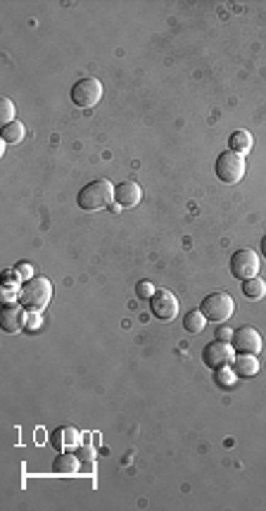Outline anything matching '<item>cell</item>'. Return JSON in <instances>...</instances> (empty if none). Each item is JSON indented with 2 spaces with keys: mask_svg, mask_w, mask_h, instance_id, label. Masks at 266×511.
Here are the masks:
<instances>
[{
  "mask_svg": "<svg viewBox=\"0 0 266 511\" xmlns=\"http://www.w3.org/2000/svg\"><path fill=\"white\" fill-rule=\"evenodd\" d=\"M52 297V283L45 276H33L24 281L17 290V302H22L29 312H43Z\"/></svg>",
  "mask_w": 266,
  "mask_h": 511,
  "instance_id": "6da1fadb",
  "label": "cell"
},
{
  "mask_svg": "<svg viewBox=\"0 0 266 511\" xmlns=\"http://www.w3.org/2000/svg\"><path fill=\"white\" fill-rule=\"evenodd\" d=\"M79 207L86 209V212H98V209L110 207L114 202V186L112 181L100 179V181H91L86 183L84 188L79 190Z\"/></svg>",
  "mask_w": 266,
  "mask_h": 511,
  "instance_id": "7a4b0ae2",
  "label": "cell"
},
{
  "mask_svg": "<svg viewBox=\"0 0 266 511\" xmlns=\"http://www.w3.org/2000/svg\"><path fill=\"white\" fill-rule=\"evenodd\" d=\"M200 312L204 317H207V322L223 324L226 319L233 317L235 302H233V297L226 295V292H211V295H207L202 300Z\"/></svg>",
  "mask_w": 266,
  "mask_h": 511,
  "instance_id": "3957f363",
  "label": "cell"
},
{
  "mask_svg": "<svg viewBox=\"0 0 266 511\" xmlns=\"http://www.w3.org/2000/svg\"><path fill=\"white\" fill-rule=\"evenodd\" d=\"M245 169H248V165H245V158H243V155L233 153V150H226V153H221L219 158H216V165H214V172H216V176H219V181L231 183V186L243 181Z\"/></svg>",
  "mask_w": 266,
  "mask_h": 511,
  "instance_id": "277c9868",
  "label": "cell"
},
{
  "mask_svg": "<svg viewBox=\"0 0 266 511\" xmlns=\"http://www.w3.org/2000/svg\"><path fill=\"white\" fill-rule=\"evenodd\" d=\"M233 359H235L233 345L223 343V340H211V343L204 345V350H202V362L211 371L223 369V366H233Z\"/></svg>",
  "mask_w": 266,
  "mask_h": 511,
  "instance_id": "5b68a950",
  "label": "cell"
},
{
  "mask_svg": "<svg viewBox=\"0 0 266 511\" xmlns=\"http://www.w3.org/2000/svg\"><path fill=\"white\" fill-rule=\"evenodd\" d=\"M259 267L262 262L252 250H238L231 255V274L238 281H250V278L259 276Z\"/></svg>",
  "mask_w": 266,
  "mask_h": 511,
  "instance_id": "8992f818",
  "label": "cell"
},
{
  "mask_svg": "<svg viewBox=\"0 0 266 511\" xmlns=\"http://www.w3.org/2000/svg\"><path fill=\"white\" fill-rule=\"evenodd\" d=\"M102 100V84L98 79H81L72 86V102L77 107H95Z\"/></svg>",
  "mask_w": 266,
  "mask_h": 511,
  "instance_id": "52a82bcc",
  "label": "cell"
},
{
  "mask_svg": "<svg viewBox=\"0 0 266 511\" xmlns=\"http://www.w3.org/2000/svg\"><path fill=\"white\" fill-rule=\"evenodd\" d=\"M150 312L160 322H172L179 314V297L172 290H155V295L150 297Z\"/></svg>",
  "mask_w": 266,
  "mask_h": 511,
  "instance_id": "ba28073f",
  "label": "cell"
},
{
  "mask_svg": "<svg viewBox=\"0 0 266 511\" xmlns=\"http://www.w3.org/2000/svg\"><path fill=\"white\" fill-rule=\"evenodd\" d=\"M26 307L22 302H5L3 304V317H0V329L3 333H19L26 329Z\"/></svg>",
  "mask_w": 266,
  "mask_h": 511,
  "instance_id": "9c48e42d",
  "label": "cell"
},
{
  "mask_svg": "<svg viewBox=\"0 0 266 511\" xmlns=\"http://www.w3.org/2000/svg\"><path fill=\"white\" fill-rule=\"evenodd\" d=\"M231 345H233V350L238 354H257L262 352V336L252 329V326H243V329H238L233 333V340H231Z\"/></svg>",
  "mask_w": 266,
  "mask_h": 511,
  "instance_id": "30bf717a",
  "label": "cell"
},
{
  "mask_svg": "<svg viewBox=\"0 0 266 511\" xmlns=\"http://www.w3.org/2000/svg\"><path fill=\"white\" fill-rule=\"evenodd\" d=\"M79 440H81V435L77 428H72V426H60L50 435V442L57 452H70V449L79 447Z\"/></svg>",
  "mask_w": 266,
  "mask_h": 511,
  "instance_id": "8fae6325",
  "label": "cell"
},
{
  "mask_svg": "<svg viewBox=\"0 0 266 511\" xmlns=\"http://www.w3.org/2000/svg\"><path fill=\"white\" fill-rule=\"evenodd\" d=\"M114 200L121 207H135L143 200V190L135 181H121L117 188H114Z\"/></svg>",
  "mask_w": 266,
  "mask_h": 511,
  "instance_id": "7c38bea8",
  "label": "cell"
},
{
  "mask_svg": "<svg viewBox=\"0 0 266 511\" xmlns=\"http://www.w3.org/2000/svg\"><path fill=\"white\" fill-rule=\"evenodd\" d=\"M233 371L238 373V378H252L259 373V359L257 354H238L233 359Z\"/></svg>",
  "mask_w": 266,
  "mask_h": 511,
  "instance_id": "4fadbf2b",
  "label": "cell"
},
{
  "mask_svg": "<svg viewBox=\"0 0 266 511\" xmlns=\"http://www.w3.org/2000/svg\"><path fill=\"white\" fill-rule=\"evenodd\" d=\"M252 145H255V138H252V133H250V131H245V128H238V131L231 133V138H228V150H233V153L245 155V153H250Z\"/></svg>",
  "mask_w": 266,
  "mask_h": 511,
  "instance_id": "5bb4252c",
  "label": "cell"
},
{
  "mask_svg": "<svg viewBox=\"0 0 266 511\" xmlns=\"http://www.w3.org/2000/svg\"><path fill=\"white\" fill-rule=\"evenodd\" d=\"M79 466H81V461L72 452H60L55 464H52V471L60 476H74L79 471Z\"/></svg>",
  "mask_w": 266,
  "mask_h": 511,
  "instance_id": "9a60e30c",
  "label": "cell"
},
{
  "mask_svg": "<svg viewBox=\"0 0 266 511\" xmlns=\"http://www.w3.org/2000/svg\"><path fill=\"white\" fill-rule=\"evenodd\" d=\"M204 326H207V317H204L200 309H190L188 314L183 317V329H186L188 333H193V336L202 333Z\"/></svg>",
  "mask_w": 266,
  "mask_h": 511,
  "instance_id": "2e32d148",
  "label": "cell"
},
{
  "mask_svg": "<svg viewBox=\"0 0 266 511\" xmlns=\"http://www.w3.org/2000/svg\"><path fill=\"white\" fill-rule=\"evenodd\" d=\"M243 295L252 300V302H257V300H262L266 295V283L259 276L250 278V281H243Z\"/></svg>",
  "mask_w": 266,
  "mask_h": 511,
  "instance_id": "e0dca14e",
  "label": "cell"
},
{
  "mask_svg": "<svg viewBox=\"0 0 266 511\" xmlns=\"http://www.w3.org/2000/svg\"><path fill=\"white\" fill-rule=\"evenodd\" d=\"M24 124L22 121H12V124L3 126V133H0V138H3L8 145H17V143L24 141Z\"/></svg>",
  "mask_w": 266,
  "mask_h": 511,
  "instance_id": "ac0fdd59",
  "label": "cell"
},
{
  "mask_svg": "<svg viewBox=\"0 0 266 511\" xmlns=\"http://www.w3.org/2000/svg\"><path fill=\"white\" fill-rule=\"evenodd\" d=\"M235 380H238V373L233 371V366H223V369L214 371V383L216 388H221V390H231V388L235 385Z\"/></svg>",
  "mask_w": 266,
  "mask_h": 511,
  "instance_id": "d6986e66",
  "label": "cell"
},
{
  "mask_svg": "<svg viewBox=\"0 0 266 511\" xmlns=\"http://www.w3.org/2000/svg\"><path fill=\"white\" fill-rule=\"evenodd\" d=\"M0 121H3L5 126L15 121V102H12L10 98L0 100Z\"/></svg>",
  "mask_w": 266,
  "mask_h": 511,
  "instance_id": "ffe728a7",
  "label": "cell"
},
{
  "mask_svg": "<svg viewBox=\"0 0 266 511\" xmlns=\"http://www.w3.org/2000/svg\"><path fill=\"white\" fill-rule=\"evenodd\" d=\"M155 285L150 283V281H138V285H135V295L138 297H143V300H150L155 295Z\"/></svg>",
  "mask_w": 266,
  "mask_h": 511,
  "instance_id": "44dd1931",
  "label": "cell"
},
{
  "mask_svg": "<svg viewBox=\"0 0 266 511\" xmlns=\"http://www.w3.org/2000/svg\"><path fill=\"white\" fill-rule=\"evenodd\" d=\"M15 274L19 276V281H29V278H33V269H31V264H26V262H19L15 264Z\"/></svg>",
  "mask_w": 266,
  "mask_h": 511,
  "instance_id": "7402d4cb",
  "label": "cell"
},
{
  "mask_svg": "<svg viewBox=\"0 0 266 511\" xmlns=\"http://www.w3.org/2000/svg\"><path fill=\"white\" fill-rule=\"evenodd\" d=\"M233 329H228V326H219L216 329V340H223V343H231L233 340Z\"/></svg>",
  "mask_w": 266,
  "mask_h": 511,
  "instance_id": "603a6c76",
  "label": "cell"
},
{
  "mask_svg": "<svg viewBox=\"0 0 266 511\" xmlns=\"http://www.w3.org/2000/svg\"><path fill=\"white\" fill-rule=\"evenodd\" d=\"M29 314H31V317L26 319V329H31V331L38 329V322H40L38 317H40V314H38V312H29Z\"/></svg>",
  "mask_w": 266,
  "mask_h": 511,
  "instance_id": "cb8c5ba5",
  "label": "cell"
},
{
  "mask_svg": "<svg viewBox=\"0 0 266 511\" xmlns=\"http://www.w3.org/2000/svg\"><path fill=\"white\" fill-rule=\"evenodd\" d=\"M119 209H121V204H117V202H112V204H110V212L119 214Z\"/></svg>",
  "mask_w": 266,
  "mask_h": 511,
  "instance_id": "d4e9b609",
  "label": "cell"
},
{
  "mask_svg": "<svg viewBox=\"0 0 266 511\" xmlns=\"http://www.w3.org/2000/svg\"><path fill=\"white\" fill-rule=\"evenodd\" d=\"M262 255L266 257V236L262 238Z\"/></svg>",
  "mask_w": 266,
  "mask_h": 511,
  "instance_id": "484cf974",
  "label": "cell"
}]
</instances>
